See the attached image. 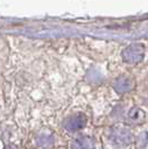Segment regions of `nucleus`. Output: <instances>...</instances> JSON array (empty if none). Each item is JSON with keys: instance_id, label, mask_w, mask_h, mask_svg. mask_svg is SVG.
I'll list each match as a JSON object with an SVG mask.
<instances>
[{"instance_id": "nucleus-1", "label": "nucleus", "mask_w": 148, "mask_h": 149, "mask_svg": "<svg viewBox=\"0 0 148 149\" xmlns=\"http://www.w3.org/2000/svg\"><path fill=\"white\" fill-rule=\"evenodd\" d=\"M108 139L112 146L117 148H125L131 145L133 134L131 130L125 126H113L108 131Z\"/></svg>"}, {"instance_id": "nucleus-2", "label": "nucleus", "mask_w": 148, "mask_h": 149, "mask_svg": "<svg viewBox=\"0 0 148 149\" xmlns=\"http://www.w3.org/2000/svg\"><path fill=\"white\" fill-rule=\"evenodd\" d=\"M85 125H87V117L83 113H75L64 121L63 127L70 132H75L83 129Z\"/></svg>"}, {"instance_id": "nucleus-3", "label": "nucleus", "mask_w": 148, "mask_h": 149, "mask_svg": "<svg viewBox=\"0 0 148 149\" xmlns=\"http://www.w3.org/2000/svg\"><path fill=\"white\" fill-rule=\"evenodd\" d=\"M144 57V47L141 45H131L124 52V60L128 63H138Z\"/></svg>"}, {"instance_id": "nucleus-4", "label": "nucleus", "mask_w": 148, "mask_h": 149, "mask_svg": "<svg viewBox=\"0 0 148 149\" xmlns=\"http://www.w3.org/2000/svg\"><path fill=\"white\" fill-rule=\"evenodd\" d=\"M145 120H146V113L142 109L138 108V107L131 108L127 113V121L130 125L139 126V125H142L145 122Z\"/></svg>"}, {"instance_id": "nucleus-5", "label": "nucleus", "mask_w": 148, "mask_h": 149, "mask_svg": "<svg viewBox=\"0 0 148 149\" xmlns=\"http://www.w3.org/2000/svg\"><path fill=\"white\" fill-rule=\"evenodd\" d=\"M94 147H96L94 139L88 136H80L75 138L70 145L71 149H94Z\"/></svg>"}, {"instance_id": "nucleus-6", "label": "nucleus", "mask_w": 148, "mask_h": 149, "mask_svg": "<svg viewBox=\"0 0 148 149\" xmlns=\"http://www.w3.org/2000/svg\"><path fill=\"white\" fill-rule=\"evenodd\" d=\"M113 88L116 90V92H118L119 94H124L133 89V81L130 77H119L118 80L114 82Z\"/></svg>"}, {"instance_id": "nucleus-7", "label": "nucleus", "mask_w": 148, "mask_h": 149, "mask_svg": "<svg viewBox=\"0 0 148 149\" xmlns=\"http://www.w3.org/2000/svg\"><path fill=\"white\" fill-rule=\"evenodd\" d=\"M137 149H148V131H145L138 136L136 140Z\"/></svg>"}, {"instance_id": "nucleus-8", "label": "nucleus", "mask_w": 148, "mask_h": 149, "mask_svg": "<svg viewBox=\"0 0 148 149\" xmlns=\"http://www.w3.org/2000/svg\"><path fill=\"white\" fill-rule=\"evenodd\" d=\"M5 149H15V147H13V146H7Z\"/></svg>"}]
</instances>
